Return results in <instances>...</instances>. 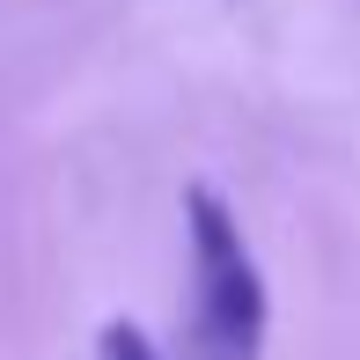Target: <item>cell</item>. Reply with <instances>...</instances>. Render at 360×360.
<instances>
[{
    "label": "cell",
    "mask_w": 360,
    "mask_h": 360,
    "mask_svg": "<svg viewBox=\"0 0 360 360\" xmlns=\"http://www.w3.org/2000/svg\"><path fill=\"white\" fill-rule=\"evenodd\" d=\"M184 250H191V323L176 360H265L272 294L214 184L184 191Z\"/></svg>",
    "instance_id": "1"
},
{
    "label": "cell",
    "mask_w": 360,
    "mask_h": 360,
    "mask_svg": "<svg viewBox=\"0 0 360 360\" xmlns=\"http://www.w3.org/2000/svg\"><path fill=\"white\" fill-rule=\"evenodd\" d=\"M96 360H169V353H162L133 316H110L103 331H96Z\"/></svg>",
    "instance_id": "2"
}]
</instances>
